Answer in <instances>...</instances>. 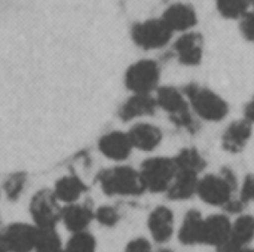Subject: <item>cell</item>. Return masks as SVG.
Instances as JSON below:
<instances>
[{"label":"cell","instance_id":"6da1fadb","mask_svg":"<svg viewBox=\"0 0 254 252\" xmlns=\"http://www.w3.org/2000/svg\"><path fill=\"white\" fill-rule=\"evenodd\" d=\"M185 95L188 97L195 113L204 120L219 122L225 119L229 111L226 101L211 89L190 83L185 88Z\"/></svg>","mask_w":254,"mask_h":252},{"label":"cell","instance_id":"7a4b0ae2","mask_svg":"<svg viewBox=\"0 0 254 252\" xmlns=\"http://www.w3.org/2000/svg\"><path fill=\"white\" fill-rule=\"evenodd\" d=\"M103 192L109 196H135L144 192L140 174L129 166L107 169L98 177Z\"/></svg>","mask_w":254,"mask_h":252},{"label":"cell","instance_id":"3957f363","mask_svg":"<svg viewBox=\"0 0 254 252\" xmlns=\"http://www.w3.org/2000/svg\"><path fill=\"white\" fill-rule=\"evenodd\" d=\"M155 100H156V104L170 114L171 120L177 126L185 128L189 132H196L198 122L193 119L189 110V104L179 89L173 86H162L158 89Z\"/></svg>","mask_w":254,"mask_h":252},{"label":"cell","instance_id":"277c9868","mask_svg":"<svg viewBox=\"0 0 254 252\" xmlns=\"http://www.w3.org/2000/svg\"><path fill=\"white\" fill-rule=\"evenodd\" d=\"M237 180L229 169H223L222 175H207L198 183L196 193L201 199L213 206H226L232 201V192Z\"/></svg>","mask_w":254,"mask_h":252},{"label":"cell","instance_id":"5b68a950","mask_svg":"<svg viewBox=\"0 0 254 252\" xmlns=\"http://www.w3.org/2000/svg\"><path fill=\"white\" fill-rule=\"evenodd\" d=\"M176 172H177V168H176L174 159L155 157V159L146 160L138 174H140L144 190L161 193L170 189L176 177Z\"/></svg>","mask_w":254,"mask_h":252},{"label":"cell","instance_id":"8992f818","mask_svg":"<svg viewBox=\"0 0 254 252\" xmlns=\"http://www.w3.org/2000/svg\"><path fill=\"white\" fill-rule=\"evenodd\" d=\"M161 70L155 61L141 59L125 73V85L134 94H150L159 82Z\"/></svg>","mask_w":254,"mask_h":252},{"label":"cell","instance_id":"52a82bcc","mask_svg":"<svg viewBox=\"0 0 254 252\" xmlns=\"http://www.w3.org/2000/svg\"><path fill=\"white\" fill-rule=\"evenodd\" d=\"M51 190H39L30 203V212L37 229H55L61 220V209Z\"/></svg>","mask_w":254,"mask_h":252},{"label":"cell","instance_id":"ba28073f","mask_svg":"<svg viewBox=\"0 0 254 252\" xmlns=\"http://www.w3.org/2000/svg\"><path fill=\"white\" fill-rule=\"evenodd\" d=\"M173 31L161 18L143 21L132 28L135 45L143 49H159L171 40Z\"/></svg>","mask_w":254,"mask_h":252},{"label":"cell","instance_id":"9c48e42d","mask_svg":"<svg viewBox=\"0 0 254 252\" xmlns=\"http://www.w3.org/2000/svg\"><path fill=\"white\" fill-rule=\"evenodd\" d=\"M39 229L25 223H15L7 226L3 232L4 241L9 252H31L34 251L37 242Z\"/></svg>","mask_w":254,"mask_h":252},{"label":"cell","instance_id":"30bf717a","mask_svg":"<svg viewBox=\"0 0 254 252\" xmlns=\"http://www.w3.org/2000/svg\"><path fill=\"white\" fill-rule=\"evenodd\" d=\"M202 43V36L198 33L182 34L174 43V50L179 61L185 65H198L204 53Z\"/></svg>","mask_w":254,"mask_h":252},{"label":"cell","instance_id":"8fae6325","mask_svg":"<svg viewBox=\"0 0 254 252\" xmlns=\"http://www.w3.org/2000/svg\"><path fill=\"white\" fill-rule=\"evenodd\" d=\"M231 221L225 215H213L207 220H204L202 224V238L201 244L213 245L222 248L229 242L231 236Z\"/></svg>","mask_w":254,"mask_h":252},{"label":"cell","instance_id":"7c38bea8","mask_svg":"<svg viewBox=\"0 0 254 252\" xmlns=\"http://www.w3.org/2000/svg\"><path fill=\"white\" fill-rule=\"evenodd\" d=\"M171 31H188L196 25L198 15L190 4L174 3L167 7L161 18Z\"/></svg>","mask_w":254,"mask_h":252},{"label":"cell","instance_id":"4fadbf2b","mask_svg":"<svg viewBox=\"0 0 254 252\" xmlns=\"http://www.w3.org/2000/svg\"><path fill=\"white\" fill-rule=\"evenodd\" d=\"M98 149H100V151L106 157L119 162V160H125L131 154V150L134 147H132V144L129 141L128 134H124V132H119V131H113V132L106 134L100 140Z\"/></svg>","mask_w":254,"mask_h":252},{"label":"cell","instance_id":"5bb4252c","mask_svg":"<svg viewBox=\"0 0 254 252\" xmlns=\"http://www.w3.org/2000/svg\"><path fill=\"white\" fill-rule=\"evenodd\" d=\"M156 100L150 94H134L119 111L122 120H132L143 116H152L156 111Z\"/></svg>","mask_w":254,"mask_h":252},{"label":"cell","instance_id":"9a60e30c","mask_svg":"<svg viewBox=\"0 0 254 252\" xmlns=\"http://www.w3.org/2000/svg\"><path fill=\"white\" fill-rule=\"evenodd\" d=\"M128 137H129V141H131L132 147L140 149L143 151L155 150L159 146L161 140H162L161 129L153 126V125H149V123L135 125L129 131Z\"/></svg>","mask_w":254,"mask_h":252},{"label":"cell","instance_id":"2e32d148","mask_svg":"<svg viewBox=\"0 0 254 252\" xmlns=\"http://www.w3.org/2000/svg\"><path fill=\"white\" fill-rule=\"evenodd\" d=\"M174 217L168 208H156L149 217V229L156 242H167L173 235Z\"/></svg>","mask_w":254,"mask_h":252},{"label":"cell","instance_id":"e0dca14e","mask_svg":"<svg viewBox=\"0 0 254 252\" xmlns=\"http://www.w3.org/2000/svg\"><path fill=\"white\" fill-rule=\"evenodd\" d=\"M198 183H199L198 174L189 171H177L170 189L167 190L168 198L174 201L189 199L196 193Z\"/></svg>","mask_w":254,"mask_h":252},{"label":"cell","instance_id":"ac0fdd59","mask_svg":"<svg viewBox=\"0 0 254 252\" xmlns=\"http://www.w3.org/2000/svg\"><path fill=\"white\" fill-rule=\"evenodd\" d=\"M252 137V123L247 120L234 122L223 134V147L231 153L241 151Z\"/></svg>","mask_w":254,"mask_h":252},{"label":"cell","instance_id":"d6986e66","mask_svg":"<svg viewBox=\"0 0 254 252\" xmlns=\"http://www.w3.org/2000/svg\"><path fill=\"white\" fill-rule=\"evenodd\" d=\"M94 214L92 211L85 205H68L64 209H61V220L64 221L65 227L71 230L73 233L85 232L88 224L91 223Z\"/></svg>","mask_w":254,"mask_h":252},{"label":"cell","instance_id":"ffe728a7","mask_svg":"<svg viewBox=\"0 0 254 252\" xmlns=\"http://www.w3.org/2000/svg\"><path fill=\"white\" fill-rule=\"evenodd\" d=\"M202 224L204 218L198 211H189L183 220V224L179 232V239L185 245L201 244L202 238Z\"/></svg>","mask_w":254,"mask_h":252},{"label":"cell","instance_id":"44dd1931","mask_svg":"<svg viewBox=\"0 0 254 252\" xmlns=\"http://www.w3.org/2000/svg\"><path fill=\"white\" fill-rule=\"evenodd\" d=\"M83 192H85V184L82 183L80 178L74 175L60 178L54 187V196L57 198V201H61L65 203L76 202L82 196Z\"/></svg>","mask_w":254,"mask_h":252},{"label":"cell","instance_id":"7402d4cb","mask_svg":"<svg viewBox=\"0 0 254 252\" xmlns=\"http://www.w3.org/2000/svg\"><path fill=\"white\" fill-rule=\"evenodd\" d=\"M254 238V217L241 215L231 227V236L228 245L234 248H246Z\"/></svg>","mask_w":254,"mask_h":252},{"label":"cell","instance_id":"603a6c76","mask_svg":"<svg viewBox=\"0 0 254 252\" xmlns=\"http://www.w3.org/2000/svg\"><path fill=\"white\" fill-rule=\"evenodd\" d=\"M174 163H176L177 171H189L195 174H199L205 166V160L202 159V156L199 154L196 149L182 150L174 159Z\"/></svg>","mask_w":254,"mask_h":252},{"label":"cell","instance_id":"cb8c5ba5","mask_svg":"<svg viewBox=\"0 0 254 252\" xmlns=\"http://www.w3.org/2000/svg\"><path fill=\"white\" fill-rule=\"evenodd\" d=\"M34 252H64L55 229H39Z\"/></svg>","mask_w":254,"mask_h":252},{"label":"cell","instance_id":"d4e9b609","mask_svg":"<svg viewBox=\"0 0 254 252\" xmlns=\"http://www.w3.org/2000/svg\"><path fill=\"white\" fill-rule=\"evenodd\" d=\"M217 10L229 19L243 18L250 6L249 0H216Z\"/></svg>","mask_w":254,"mask_h":252},{"label":"cell","instance_id":"484cf974","mask_svg":"<svg viewBox=\"0 0 254 252\" xmlns=\"http://www.w3.org/2000/svg\"><path fill=\"white\" fill-rule=\"evenodd\" d=\"M64 252H95V239L86 232L74 233Z\"/></svg>","mask_w":254,"mask_h":252},{"label":"cell","instance_id":"4316f807","mask_svg":"<svg viewBox=\"0 0 254 252\" xmlns=\"http://www.w3.org/2000/svg\"><path fill=\"white\" fill-rule=\"evenodd\" d=\"M24 186H25V177L22 174H15L10 178H7L4 184V192L9 199H16L21 195Z\"/></svg>","mask_w":254,"mask_h":252},{"label":"cell","instance_id":"83f0119b","mask_svg":"<svg viewBox=\"0 0 254 252\" xmlns=\"http://www.w3.org/2000/svg\"><path fill=\"white\" fill-rule=\"evenodd\" d=\"M95 218L98 220L100 224H103L106 227H113L119 221V214L112 206H103L95 212Z\"/></svg>","mask_w":254,"mask_h":252},{"label":"cell","instance_id":"f1b7e54d","mask_svg":"<svg viewBox=\"0 0 254 252\" xmlns=\"http://www.w3.org/2000/svg\"><path fill=\"white\" fill-rule=\"evenodd\" d=\"M241 33L246 39L254 40V10L247 12L241 18Z\"/></svg>","mask_w":254,"mask_h":252},{"label":"cell","instance_id":"f546056e","mask_svg":"<svg viewBox=\"0 0 254 252\" xmlns=\"http://www.w3.org/2000/svg\"><path fill=\"white\" fill-rule=\"evenodd\" d=\"M125 252H152V245L147 239L137 238L127 245Z\"/></svg>","mask_w":254,"mask_h":252},{"label":"cell","instance_id":"4dcf8cb0","mask_svg":"<svg viewBox=\"0 0 254 252\" xmlns=\"http://www.w3.org/2000/svg\"><path fill=\"white\" fill-rule=\"evenodd\" d=\"M254 201V175H249L244 180L243 189H241V202H250Z\"/></svg>","mask_w":254,"mask_h":252},{"label":"cell","instance_id":"1f68e13d","mask_svg":"<svg viewBox=\"0 0 254 252\" xmlns=\"http://www.w3.org/2000/svg\"><path fill=\"white\" fill-rule=\"evenodd\" d=\"M246 120L249 123H254V98L246 105Z\"/></svg>","mask_w":254,"mask_h":252},{"label":"cell","instance_id":"d6a6232c","mask_svg":"<svg viewBox=\"0 0 254 252\" xmlns=\"http://www.w3.org/2000/svg\"><path fill=\"white\" fill-rule=\"evenodd\" d=\"M0 252H9V248H7V244L4 241L3 233H0Z\"/></svg>","mask_w":254,"mask_h":252},{"label":"cell","instance_id":"836d02e7","mask_svg":"<svg viewBox=\"0 0 254 252\" xmlns=\"http://www.w3.org/2000/svg\"><path fill=\"white\" fill-rule=\"evenodd\" d=\"M249 1H250V4L254 7V0H249Z\"/></svg>","mask_w":254,"mask_h":252},{"label":"cell","instance_id":"e575fe53","mask_svg":"<svg viewBox=\"0 0 254 252\" xmlns=\"http://www.w3.org/2000/svg\"><path fill=\"white\" fill-rule=\"evenodd\" d=\"M162 252H171V251H167V250H165V251H162Z\"/></svg>","mask_w":254,"mask_h":252}]
</instances>
